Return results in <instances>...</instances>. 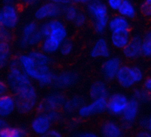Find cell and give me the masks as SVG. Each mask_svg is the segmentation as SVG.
Masks as SVG:
<instances>
[{
    "instance_id": "816d5d0a",
    "label": "cell",
    "mask_w": 151,
    "mask_h": 137,
    "mask_svg": "<svg viewBox=\"0 0 151 137\" xmlns=\"http://www.w3.org/2000/svg\"><path fill=\"white\" fill-rule=\"evenodd\" d=\"M93 1H98V0H80V2L85 4H88L91 2H93Z\"/></svg>"
},
{
    "instance_id": "f1b7e54d",
    "label": "cell",
    "mask_w": 151,
    "mask_h": 137,
    "mask_svg": "<svg viewBox=\"0 0 151 137\" xmlns=\"http://www.w3.org/2000/svg\"><path fill=\"white\" fill-rule=\"evenodd\" d=\"M27 135V132L22 127H13L8 125L1 132L0 137H24Z\"/></svg>"
},
{
    "instance_id": "db71d44e",
    "label": "cell",
    "mask_w": 151,
    "mask_h": 137,
    "mask_svg": "<svg viewBox=\"0 0 151 137\" xmlns=\"http://www.w3.org/2000/svg\"><path fill=\"white\" fill-rule=\"evenodd\" d=\"M145 2H147V3L151 4V0H145Z\"/></svg>"
},
{
    "instance_id": "8d00e7d4",
    "label": "cell",
    "mask_w": 151,
    "mask_h": 137,
    "mask_svg": "<svg viewBox=\"0 0 151 137\" xmlns=\"http://www.w3.org/2000/svg\"><path fill=\"white\" fill-rule=\"evenodd\" d=\"M87 22H88V18H87L86 14L82 12H79L73 23L76 27L80 28V27H84L86 25Z\"/></svg>"
},
{
    "instance_id": "44dd1931",
    "label": "cell",
    "mask_w": 151,
    "mask_h": 137,
    "mask_svg": "<svg viewBox=\"0 0 151 137\" xmlns=\"http://www.w3.org/2000/svg\"><path fill=\"white\" fill-rule=\"evenodd\" d=\"M89 96L91 100L107 98L109 96V92L106 83L101 80L94 81L90 87Z\"/></svg>"
},
{
    "instance_id": "7c38bea8",
    "label": "cell",
    "mask_w": 151,
    "mask_h": 137,
    "mask_svg": "<svg viewBox=\"0 0 151 137\" xmlns=\"http://www.w3.org/2000/svg\"><path fill=\"white\" fill-rule=\"evenodd\" d=\"M139 108H140V103L136 101L135 99H130L127 106L121 116L122 121V127L123 130L130 128L136 122L139 116Z\"/></svg>"
},
{
    "instance_id": "f35d334b",
    "label": "cell",
    "mask_w": 151,
    "mask_h": 137,
    "mask_svg": "<svg viewBox=\"0 0 151 137\" xmlns=\"http://www.w3.org/2000/svg\"><path fill=\"white\" fill-rule=\"evenodd\" d=\"M140 11L144 17L151 19V4L144 2L140 7Z\"/></svg>"
},
{
    "instance_id": "83f0119b",
    "label": "cell",
    "mask_w": 151,
    "mask_h": 137,
    "mask_svg": "<svg viewBox=\"0 0 151 137\" xmlns=\"http://www.w3.org/2000/svg\"><path fill=\"white\" fill-rule=\"evenodd\" d=\"M11 59V47L10 42H0V70L8 65Z\"/></svg>"
},
{
    "instance_id": "484cf974",
    "label": "cell",
    "mask_w": 151,
    "mask_h": 137,
    "mask_svg": "<svg viewBox=\"0 0 151 137\" xmlns=\"http://www.w3.org/2000/svg\"><path fill=\"white\" fill-rule=\"evenodd\" d=\"M117 12L119 15L128 19L129 20L134 19L137 14L136 7L130 0H123Z\"/></svg>"
},
{
    "instance_id": "1f68e13d",
    "label": "cell",
    "mask_w": 151,
    "mask_h": 137,
    "mask_svg": "<svg viewBox=\"0 0 151 137\" xmlns=\"http://www.w3.org/2000/svg\"><path fill=\"white\" fill-rule=\"evenodd\" d=\"M133 98L139 103H148L151 100V96L144 88L135 89L133 94Z\"/></svg>"
},
{
    "instance_id": "7bdbcfd3",
    "label": "cell",
    "mask_w": 151,
    "mask_h": 137,
    "mask_svg": "<svg viewBox=\"0 0 151 137\" xmlns=\"http://www.w3.org/2000/svg\"><path fill=\"white\" fill-rule=\"evenodd\" d=\"M143 88L146 90L148 94L151 96V76L145 79L143 83Z\"/></svg>"
},
{
    "instance_id": "d4e9b609",
    "label": "cell",
    "mask_w": 151,
    "mask_h": 137,
    "mask_svg": "<svg viewBox=\"0 0 151 137\" xmlns=\"http://www.w3.org/2000/svg\"><path fill=\"white\" fill-rule=\"evenodd\" d=\"M17 110L23 115L28 114L36 109L38 100H19L16 99Z\"/></svg>"
},
{
    "instance_id": "d6986e66",
    "label": "cell",
    "mask_w": 151,
    "mask_h": 137,
    "mask_svg": "<svg viewBox=\"0 0 151 137\" xmlns=\"http://www.w3.org/2000/svg\"><path fill=\"white\" fill-rule=\"evenodd\" d=\"M107 29L110 32L130 30V20L118 14L117 15L109 18L108 23H107Z\"/></svg>"
},
{
    "instance_id": "f907efd6",
    "label": "cell",
    "mask_w": 151,
    "mask_h": 137,
    "mask_svg": "<svg viewBox=\"0 0 151 137\" xmlns=\"http://www.w3.org/2000/svg\"><path fill=\"white\" fill-rule=\"evenodd\" d=\"M147 130L151 133V114L150 115L149 117L147 118Z\"/></svg>"
},
{
    "instance_id": "ba28073f",
    "label": "cell",
    "mask_w": 151,
    "mask_h": 137,
    "mask_svg": "<svg viewBox=\"0 0 151 137\" xmlns=\"http://www.w3.org/2000/svg\"><path fill=\"white\" fill-rule=\"evenodd\" d=\"M62 6L48 2L40 6L34 12V17L39 21L57 19L62 16Z\"/></svg>"
},
{
    "instance_id": "9c48e42d",
    "label": "cell",
    "mask_w": 151,
    "mask_h": 137,
    "mask_svg": "<svg viewBox=\"0 0 151 137\" xmlns=\"http://www.w3.org/2000/svg\"><path fill=\"white\" fill-rule=\"evenodd\" d=\"M0 20L5 28L11 30L17 27L19 22L18 9L13 4H5L0 10Z\"/></svg>"
},
{
    "instance_id": "e575fe53",
    "label": "cell",
    "mask_w": 151,
    "mask_h": 137,
    "mask_svg": "<svg viewBox=\"0 0 151 137\" xmlns=\"http://www.w3.org/2000/svg\"><path fill=\"white\" fill-rule=\"evenodd\" d=\"M12 39V33H11V30L5 28L2 25L1 20H0V42H10Z\"/></svg>"
},
{
    "instance_id": "2e32d148",
    "label": "cell",
    "mask_w": 151,
    "mask_h": 137,
    "mask_svg": "<svg viewBox=\"0 0 151 137\" xmlns=\"http://www.w3.org/2000/svg\"><path fill=\"white\" fill-rule=\"evenodd\" d=\"M90 56L93 59H107L110 56L108 42L104 38H99L95 42L90 51Z\"/></svg>"
},
{
    "instance_id": "7dc6e473",
    "label": "cell",
    "mask_w": 151,
    "mask_h": 137,
    "mask_svg": "<svg viewBox=\"0 0 151 137\" xmlns=\"http://www.w3.org/2000/svg\"><path fill=\"white\" fill-rule=\"evenodd\" d=\"M137 136L139 137H150L151 136V133L147 129H143L142 131L138 133Z\"/></svg>"
},
{
    "instance_id": "681fc988",
    "label": "cell",
    "mask_w": 151,
    "mask_h": 137,
    "mask_svg": "<svg viewBox=\"0 0 151 137\" xmlns=\"http://www.w3.org/2000/svg\"><path fill=\"white\" fill-rule=\"evenodd\" d=\"M7 126H8V123H7L6 121L5 120V119L0 117V132Z\"/></svg>"
},
{
    "instance_id": "30bf717a",
    "label": "cell",
    "mask_w": 151,
    "mask_h": 137,
    "mask_svg": "<svg viewBox=\"0 0 151 137\" xmlns=\"http://www.w3.org/2000/svg\"><path fill=\"white\" fill-rule=\"evenodd\" d=\"M122 65V59L119 56H111L105 59L101 68V73L105 81H113L116 79L120 67Z\"/></svg>"
},
{
    "instance_id": "f6af8a7d",
    "label": "cell",
    "mask_w": 151,
    "mask_h": 137,
    "mask_svg": "<svg viewBox=\"0 0 151 137\" xmlns=\"http://www.w3.org/2000/svg\"><path fill=\"white\" fill-rule=\"evenodd\" d=\"M76 136L78 137H96L97 136V134H96L95 133L93 132H82L76 134Z\"/></svg>"
},
{
    "instance_id": "277c9868",
    "label": "cell",
    "mask_w": 151,
    "mask_h": 137,
    "mask_svg": "<svg viewBox=\"0 0 151 137\" xmlns=\"http://www.w3.org/2000/svg\"><path fill=\"white\" fill-rule=\"evenodd\" d=\"M39 30L44 38L50 36L53 39H57L61 43L68 39V29L65 23L62 20L59 19V18L47 20L39 26Z\"/></svg>"
},
{
    "instance_id": "8992f818",
    "label": "cell",
    "mask_w": 151,
    "mask_h": 137,
    "mask_svg": "<svg viewBox=\"0 0 151 137\" xmlns=\"http://www.w3.org/2000/svg\"><path fill=\"white\" fill-rule=\"evenodd\" d=\"M66 97L59 91L50 93L42 101L37 103L36 110L38 113H46L49 110H59L66 101Z\"/></svg>"
},
{
    "instance_id": "ab89813d",
    "label": "cell",
    "mask_w": 151,
    "mask_h": 137,
    "mask_svg": "<svg viewBox=\"0 0 151 137\" xmlns=\"http://www.w3.org/2000/svg\"><path fill=\"white\" fill-rule=\"evenodd\" d=\"M123 0H107V6L108 9L113 11H117Z\"/></svg>"
},
{
    "instance_id": "6da1fadb",
    "label": "cell",
    "mask_w": 151,
    "mask_h": 137,
    "mask_svg": "<svg viewBox=\"0 0 151 137\" xmlns=\"http://www.w3.org/2000/svg\"><path fill=\"white\" fill-rule=\"evenodd\" d=\"M7 83L10 91L16 99L38 100L37 92L32 79L23 72L20 67L9 68Z\"/></svg>"
},
{
    "instance_id": "74e56055",
    "label": "cell",
    "mask_w": 151,
    "mask_h": 137,
    "mask_svg": "<svg viewBox=\"0 0 151 137\" xmlns=\"http://www.w3.org/2000/svg\"><path fill=\"white\" fill-rule=\"evenodd\" d=\"M45 113L47 117H48V119H50V122H52V124L57 123V122H60L62 118V114L59 111V110H49V111L46 112Z\"/></svg>"
},
{
    "instance_id": "d6a6232c",
    "label": "cell",
    "mask_w": 151,
    "mask_h": 137,
    "mask_svg": "<svg viewBox=\"0 0 151 137\" xmlns=\"http://www.w3.org/2000/svg\"><path fill=\"white\" fill-rule=\"evenodd\" d=\"M74 49L73 42L70 39H66L61 43L59 52L62 56H68L73 53Z\"/></svg>"
},
{
    "instance_id": "d590c367",
    "label": "cell",
    "mask_w": 151,
    "mask_h": 137,
    "mask_svg": "<svg viewBox=\"0 0 151 137\" xmlns=\"http://www.w3.org/2000/svg\"><path fill=\"white\" fill-rule=\"evenodd\" d=\"M131 68L136 84H139L143 81L145 79V74L142 68L138 66H131Z\"/></svg>"
},
{
    "instance_id": "4316f807",
    "label": "cell",
    "mask_w": 151,
    "mask_h": 137,
    "mask_svg": "<svg viewBox=\"0 0 151 137\" xmlns=\"http://www.w3.org/2000/svg\"><path fill=\"white\" fill-rule=\"evenodd\" d=\"M27 54L36 65L40 66H50L52 60L50 55L46 54L42 50H33L29 52Z\"/></svg>"
},
{
    "instance_id": "bcb514c9",
    "label": "cell",
    "mask_w": 151,
    "mask_h": 137,
    "mask_svg": "<svg viewBox=\"0 0 151 137\" xmlns=\"http://www.w3.org/2000/svg\"><path fill=\"white\" fill-rule=\"evenodd\" d=\"M22 3L28 6H33L39 2V0H21Z\"/></svg>"
},
{
    "instance_id": "7402d4cb",
    "label": "cell",
    "mask_w": 151,
    "mask_h": 137,
    "mask_svg": "<svg viewBox=\"0 0 151 137\" xmlns=\"http://www.w3.org/2000/svg\"><path fill=\"white\" fill-rule=\"evenodd\" d=\"M85 104V100L82 96H74L69 100H66L62 108L68 114L77 113L79 109Z\"/></svg>"
},
{
    "instance_id": "f5cc1de1",
    "label": "cell",
    "mask_w": 151,
    "mask_h": 137,
    "mask_svg": "<svg viewBox=\"0 0 151 137\" xmlns=\"http://www.w3.org/2000/svg\"><path fill=\"white\" fill-rule=\"evenodd\" d=\"M3 2L5 4H13L14 2V0H3Z\"/></svg>"
},
{
    "instance_id": "4dcf8cb0",
    "label": "cell",
    "mask_w": 151,
    "mask_h": 137,
    "mask_svg": "<svg viewBox=\"0 0 151 137\" xmlns=\"http://www.w3.org/2000/svg\"><path fill=\"white\" fill-rule=\"evenodd\" d=\"M142 56L151 59V30H148L142 38Z\"/></svg>"
},
{
    "instance_id": "4fadbf2b",
    "label": "cell",
    "mask_w": 151,
    "mask_h": 137,
    "mask_svg": "<svg viewBox=\"0 0 151 137\" xmlns=\"http://www.w3.org/2000/svg\"><path fill=\"white\" fill-rule=\"evenodd\" d=\"M52 122L45 113H39L30 122V130L34 134L46 136L48 131L51 129Z\"/></svg>"
},
{
    "instance_id": "603a6c76",
    "label": "cell",
    "mask_w": 151,
    "mask_h": 137,
    "mask_svg": "<svg viewBox=\"0 0 151 137\" xmlns=\"http://www.w3.org/2000/svg\"><path fill=\"white\" fill-rule=\"evenodd\" d=\"M38 29H39V26L35 22H30L24 25L22 30L21 37L19 39V43L21 48H26L28 47L27 42H28L29 38Z\"/></svg>"
},
{
    "instance_id": "ac0fdd59",
    "label": "cell",
    "mask_w": 151,
    "mask_h": 137,
    "mask_svg": "<svg viewBox=\"0 0 151 137\" xmlns=\"http://www.w3.org/2000/svg\"><path fill=\"white\" fill-rule=\"evenodd\" d=\"M16 110L17 102L14 95L8 94L0 97V117L5 119L11 116Z\"/></svg>"
},
{
    "instance_id": "b9f144b4",
    "label": "cell",
    "mask_w": 151,
    "mask_h": 137,
    "mask_svg": "<svg viewBox=\"0 0 151 137\" xmlns=\"http://www.w3.org/2000/svg\"><path fill=\"white\" fill-rule=\"evenodd\" d=\"M9 91V87H8L7 81L0 79V97L8 94Z\"/></svg>"
},
{
    "instance_id": "7a4b0ae2",
    "label": "cell",
    "mask_w": 151,
    "mask_h": 137,
    "mask_svg": "<svg viewBox=\"0 0 151 137\" xmlns=\"http://www.w3.org/2000/svg\"><path fill=\"white\" fill-rule=\"evenodd\" d=\"M17 57L21 69L32 81H36L42 87H47L53 84L55 74L50 69V66L36 65L28 54L23 53Z\"/></svg>"
},
{
    "instance_id": "836d02e7",
    "label": "cell",
    "mask_w": 151,
    "mask_h": 137,
    "mask_svg": "<svg viewBox=\"0 0 151 137\" xmlns=\"http://www.w3.org/2000/svg\"><path fill=\"white\" fill-rule=\"evenodd\" d=\"M43 39H44V37H43L42 34L40 31V30L38 29L29 38L27 45H28V47H36V46H39V45H40Z\"/></svg>"
},
{
    "instance_id": "5bb4252c",
    "label": "cell",
    "mask_w": 151,
    "mask_h": 137,
    "mask_svg": "<svg viewBox=\"0 0 151 137\" xmlns=\"http://www.w3.org/2000/svg\"><path fill=\"white\" fill-rule=\"evenodd\" d=\"M142 38L136 35L133 36L129 43L122 49V54L129 60H134L142 56Z\"/></svg>"
},
{
    "instance_id": "cb8c5ba5",
    "label": "cell",
    "mask_w": 151,
    "mask_h": 137,
    "mask_svg": "<svg viewBox=\"0 0 151 137\" xmlns=\"http://www.w3.org/2000/svg\"><path fill=\"white\" fill-rule=\"evenodd\" d=\"M61 42L57 39L48 36L45 37L40 44V50L47 55H52L59 52Z\"/></svg>"
},
{
    "instance_id": "8fae6325",
    "label": "cell",
    "mask_w": 151,
    "mask_h": 137,
    "mask_svg": "<svg viewBox=\"0 0 151 137\" xmlns=\"http://www.w3.org/2000/svg\"><path fill=\"white\" fill-rule=\"evenodd\" d=\"M79 80L77 73L73 71H65L55 74L52 85L58 90L69 88L76 84Z\"/></svg>"
},
{
    "instance_id": "52a82bcc",
    "label": "cell",
    "mask_w": 151,
    "mask_h": 137,
    "mask_svg": "<svg viewBox=\"0 0 151 137\" xmlns=\"http://www.w3.org/2000/svg\"><path fill=\"white\" fill-rule=\"evenodd\" d=\"M107 111V98L92 100L89 104H84L77 111L82 119H88Z\"/></svg>"
},
{
    "instance_id": "ffe728a7",
    "label": "cell",
    "mask_w": 151,
    "mask_h": 137,
    "mask_svg": "<svg viewBox=\"0 0 151 137\" xmlns=\"http://www.w3.org/2000/svg\"><path fill=\"white\" fill-rule=\"evenodd\" d=\"M101 134L105 137H120L123 135V128L116 122L107 121L101 125Z\"/></svg>"
},
{
    "instance_id": "ee69618b",
    "label": "cell",
    "mask_w": 151,
    "mask_h": 137,
    "mask_svg": "<svg viewBox=\"0 0 151 137\" xmlns=\"http://www.w3.org/2000/svg\"><path fill=\"white\" fill-rule=\"evenodd\" d=\"M62 133L60 131H59L56 129H50L47 133L46 136H50V137H61L62 136Z\"/></svg>"
},
{
    "instance_id": "60d3db41",
    "label": "cell",
    "mask_w": 151,
    "mask_h": 137,
    "mask_svg": "<svg viewBox=\"0 0 151 137\" xmlns=\"http://www.w3.org/2000/svg\"><path fill=\"white\" fill-rule=\"evenodd\" d=\"M49 2H53L63 7L68 5H76L79 3L80 0H49Z\"/></svg>"
},
{
    "instance_id": "9a60e30c",
    "label": "cell",
    "mask_w": 151,
    "mask_h": 137,
    "mask_svg": "<svg viewBox=\"0 0 151 137\" xmlns=\"http://www.w3.org/2000/svg\"><path fill=\"white\" fill-rule=\"evenodd\" d=\"M115 79L120 87L124 89H130L136 84L131 66L129 65H122L120 67Z\"/></svg>"
},
{
    "instance_id": "f546056e",
    "label": "cell",
    "mask_w": 151,
    "mask_h": 137,
    "mask_svg": "<svg viewBox=\"0 0 151 137\" xmlns=\"http://www.w3.org/2000/svg\"><path fill=\"white\" fill-rule=\"evenodd\" d=\"M79 12L75 5H68L62 7V16L65 21L73 23Z\"/></svg>"
},
{
    "instance_id": "5b68a950",
    "label": "cell",
    "mask_w": 151,
    "mask_h": 137,
    "mask_svg": "<svg viewBox=\"0 0 151 137\" xmlns=\"http://www.w3.org/2000/svg\"><path fill=\"white\" fill-rule=\"evenodd\" d=\"M130 99L122 93H114L107 98V112L114 117H121Z\"/></svg>"
},
{
    "instance_id": "3957f363",
    "label": "cell",
    "mask_w": 151,
    "mask_h": 137,
    "mask_svg": "<svg viewBox=\"0 0 151 137\" xmlns=\"http://www.w3.org/2000/svg\"><path fill=\"white\" fill-rule=\"evenodd\" d=\"M87 11L93 22L94 30L98 34H103L107 29L109 9L107 5L100 0L87 4Z\"/></svg>"
},
{
    "instance_id": "c3c4849f",
    "label": "cell",
    "mask_w": 151,
    "mask_h": 137,
    "mask_svg": "<svg viewBox=\"0 0 151 137\" xmlns=\"http://www.w3.org/2000/svg\"><path fill=\"white\" fill-rule=\"evenodd\" d=\"M139 126H140L142 129H147V118H142V119L139 120Z\"/></svg>"
},
{
    "instance_id": "e0dca14e",
    "label": "cell",
    "mask_w": 151,
    "mask_h": 137,
    "mask_svg": "<svg viewBox=\"0 0 151 137\" xmlns=\"http://www.w3.org/2000/svg\"><path fill=\"white\" fill-rule=\"evenodd\" d=\"M131 37L130 30L113 31L111 32L110 34V42L113 48L119 50H122L129 43Z\"/></svg>"
}]
</instances>
